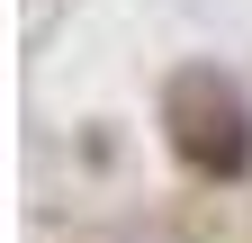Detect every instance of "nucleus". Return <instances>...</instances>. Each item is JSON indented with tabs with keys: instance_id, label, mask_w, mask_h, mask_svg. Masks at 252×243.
<instances>
[{
	"instance_id": "obj_1",
	"label": "nucleus",
	"mask_w": 252,
	"mask_h": 243,
	"mask_svg": "<svg viewBox=\"0 0 252 243\" xmlns=\"http://www.w3.org/2000/svg\"><path fill=\"white\" fill-rule=\"evenodd\" d=\"M162 126H171V153L198 180H243L252 171V108L225 72H180L162 90Z\"/></svg>"
}]
</instances>
